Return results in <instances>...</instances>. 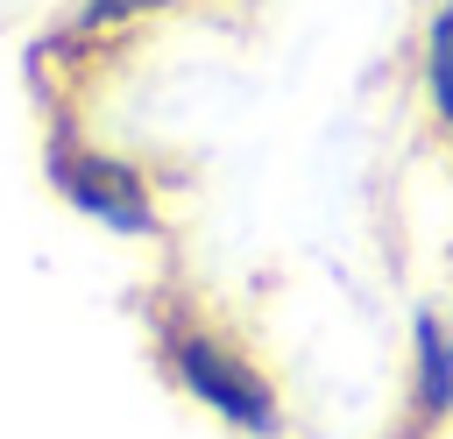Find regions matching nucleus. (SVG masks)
Masks as SVG:
<instances>
[{
    "label": "nucleus",
    "mask_w": 453,
    "mask_h": 439,
    "mask_svg": "<svg viewBox=\"0 0 453 439\" xmlns=\"http://www.w3.org/2000/svg\"><path fill=\"white\" fill-rule=\"evenodd\" d=\"M57 184H64L92 220H106V227H120V234H149V227H156V205H149L142 177H134L127 163H113V156L64 149V156H57Z\"/></svg>",
    "instance_id": "2"
},
{
    "label": "nucleus",
    "mask_w": 453,
    "mask_h": 439,
    "mask_svg": "<svg viewBox=\"0 0 453 439\" xmlns=\"http://www.w3.org/2000/svg\"><path fill=\"white\" fill-rule=\"evenodd\" d=\"M163 368H170V382H177L198 411H212L226 432L269 439V432L283 425L276 382H269L226 333H212V326H163Z\"/></svg>",
    "instance_id": "1"
},
{
    "label": "nucleus",
    "mask_w": 453,
    "mask_h": 439,
    "mask_svg": "<svg viewBox=\"0 0 453 439\" xmlns=\"http://www.w3.org/2000/svg\"><path fill=\"white\" fill-rule=\"evenodd\" d=\"M99 7H113V14H127V7H163V0H99Z\"/></svg>",
    "instance_id": "5"
},
{
    "label": "nucleus",
    "mask_w": 453,
    "mask_h": 439,
    "mask_svg": "<svg viewBox=\"0 0 453 439\" xmlns=\"http://www.w3.org/2000/svg\"><path fill=\"white\" fill-rule=\"evenodd\" d=\"M425 92H432V113H439V127L453 142V0L425 28Z\"/></svg>",
    "instance_id": "4"
},
{
    "label": "nucleus",
    "mask_w": 453,
    "mask_h": 439,
    "mask_svg": "<svg viewBox=\"0 0 453 439\" xmlns=\"http://www.w3.org/2000/svg\"><path fill=\"white\" fill-rule=\"evenodd\" d=\"M411 389H418V411L432 425L453 411V326L439 312L411 319Z\"/></svg>",
    "instance_id": "3"
}]
</instances>
